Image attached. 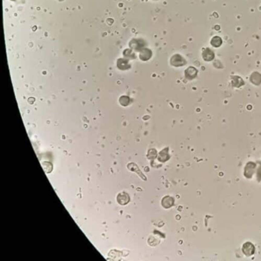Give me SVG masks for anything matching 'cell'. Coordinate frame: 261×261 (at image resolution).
Wrapping results in <instances>:
<instances>
[{"instance_id":"6da1fadb","label":"cell","mask_w":261,"mask_h":261,"mask_svg":"<svg viewBox=\"0 0 261 261\" xmlns=\"http://www.w3.org/2000/svg\"><path fill=\"white\" fill-rule=\"evenodd\" d=\"M242 250H243V253H244L246 256H252V255L255 253V247L252 243H250V242H246V243H245L243 245Z\"/></svg>"},{"instance_id":"7a4b0ae2","label":"cell","mask_w":261,"mask_h":261,"mask_svg":"<svg viewBox=\"0 0 261 261\" xmlns=\"http://www.w3.org/2000/svg\"><path fill=\"white\" fill-rule=\"evenodd\" d=\"M186 63L185 60L181 57L179 54H175L174 56H172V57L171 58V64L173 66H175V67H179V66H183Z\"/></svg>"},{"instance_id":"3957f363","label":"cell","mask_w":261,"mask_h":261,"mask_svg":"<svg viewBox=\"0 0 261 261\" xmlns=\"http://www.w3.org/2000/svg\"><path fill=\"white\" fill-rule=\"evenodd\" d=\"M197 70H196L194 67H189L187 70H185V77L186 78H188V80H192L197 76Z\"/></svg>"},{"instance_id":"277c9868","label":"cell","mask_w":261,"mask_h":261,"mask_svg":"<svg viewBox=\"0 0 261 261\" xmlns=\"http://www.w3.org/2000/svg\"><path fill=\"white\" fill-rule=\"evenodd\" d=\"M203 59L206 61H210L212 60L214 57V54L212 51H210L209 48H206L202 53Z\"/></svg>"},{"instance_id":"5b68a950","label":"cell","mask_w":261,"mask_h":261,"mask_svg":"<svg viewBox=\"0 0 261 261\" xmlns=\"http://www.w3.org/2000/svg\"><path fill=\"white\" fill-rule=\"evenodd\" d=\"M255 165H255V163H253V162H249V163L246 165V168H245L244 175L245 174H246L247 172H248V175H246V177H247V178H250V177L253 175V171H254Z\"/></svg>"},{"instance_id":"8992f818","label":"cell","mask_w":261,"mask_h":261,"mask_svg":"<svg viewBox=\"0 0 261 261\" xmlns=\"http://www.w3.org/2000/svg\"><path fill=\"white\" fill-rule=\"evenodd\" d=\"M151 56H152V52L149 49H143L141 51L140 54H139V57L142 60H148L151 57Z\"/></svg>"},{"instance_id":"52a82bcc","label":"cell","mask_w":261,"mask_h":261,"mask_svg":"<svg viewBox=\"0 0 261 261\" xmlns=\"http://www.w3.org/2000/svg\"><path fill=\"white\" fill-rule=\"evenodd\" d=\"M250 81L254 84L259 85L261 83V74H259L257 72L253 73L250 77Z\"/></svg>"},{"instance_id":"ba28073f","label":"cell","mask_w":261,"mask_h":261,"mask_svg":"<svg viewBox=\"0 0 261 261\" xmlns=\"http://www.w3.org/2000/svg\"><path fill=\"white\" fill-rule=\"evenodd\" d=\"M163 201H166V203L165 202L162 203V205H163L164 207H165V208H168V207H171V206L173 205V204H174V203H173L174 202V200H173L172 197H168V196H167V197H164Z\"/></svg>"},{"instance_id":"9c48e42d","label":"cell","mask_w":261,"mask_h":261,"mask_svg":"<svg viewBox=\"0 0 261 261\" xmlns=\"http://www.w3.org/2000/svg\"><path fill=\"white\" fill-rule=\"evenodd\" d=\"M117 201L120 204H122V201H123V204H126L128 201H129V198L128 197V195L126 194H124L123 193V197H122V195L120 194L118 195L117 197Z\"/></svg>"},{"instance_id":"30bf717a","label":"cell","mask_w":261,"mask_h":261,"mask_svg":"<svg viewBox=\"0 0 261 261\" xmlns=\"http://www.w3.org/2000/svg\"><path fill=\"white\" fill-rule=\"evenodd\" d=\"M210 43H211V44H212L214 47H219V46H220V44H221L222 43V41L221 39H220V37L215 36V37H214V38H212V40L210 41Z\"/></svg>"}]
</instances>
